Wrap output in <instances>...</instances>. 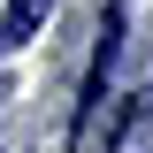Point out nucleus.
Instances as JSON below:
<instances>
[{"mask_svg":"<svg viewBox=\"0 0 153 153\" xmlns=\"http://www.w3.org/2000/svg\"><path fill=\"white\" fill-rule=\"evenodd\" d=\"M123 23H130V8L115 0L107 16H100V46H92V69H84V84H76V107H69V138L92 130V115L107 107V76H115V54H123Z\"/></svg>","mask_w":153,"mask_h":153,"instance_id":"f257e3e1","label":"nucleus"},{"mask_svg":"<svg viewBox=\"0 0 153 153\" xmlns=\"http://www.w3.org/2000/svg\"><path fill=\"white\" fill-rule=\"evenodd\" d=\"M61 0H8V8H0V46H31V31L46 16H54Z\"/></svg>","mask_w":153,"mask_h":153,"instance_id":"f03ea898","label":"nucleus"},{"mask_svg":"<svg viewBox=\"0 0 153 153\" xmlns=\"http://www.w3.org/2000/svg\"><path fill=\"white\" fill-rule=\"evenodd\" d=\"M146 107H153V92H130V100H123V107H115V123H107V146H100V153H123V138L146 123Z\"/></svg>","mask_w":153,"mask_h":153,"instance_id":"7ed1b4c3","label":"nucleus"}]
</instances>
